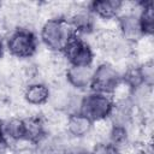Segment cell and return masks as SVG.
Instances as JSON below:
<instances>
[{
    "label": "cell",
    "mask_w": 154,
    "mask_h": 154,
    "mask_svg": "<svg viewBox=\"0 0 154 154\" xmlns=\"http://www.w3.org/2000/svg\"><path fill=\"white\" fill-rule=\"evenodd\" d=\"M113 106L111 95L90 91L82 96L79 113L89 118L91 122L108 118Z\"/></svg>",
    "instance_id": "cell-3"
},
{
    "label": "cell",
    "mask_w": 154,
    "mask_h": 154,
    "mask_svg": "<svg viewBox=\"0 0 154 154\" xmlns=\"http://www.w3.org/2000/svg\"><path fill=\"white\" fill-rule=\"evenodd\" d=\"M123 1L119 0H94L89 2V10L95 18L105 22L114 20L120 14Z\"/></svg>",
    "instance_id": "cell-9"
},
{
    "label": "cell",
    "mask_w": 154,
    "mask_h": 154,
    "mask_svg": "<svg viewBox=\"0 0 154 154\" xmlns=\"http://www.w3.org/2000/svg\"><path fill=\"white\" fill-rule=\"evenodd\" d=\"M108 143H111L112 146H114L116 148H118L119 150L124 149L131 141H130V136H129V130L128 128H123V126H113L111 128V131L107 136L106 140Z\"/></svg>",
    "instance_id": "cell-14"
},
{
    "label": "cell",
    "mask_w": 154,
    "mask_h": 154,
    "mask_svg": "<svg viewBox=\"0 0 154 154\" xmlns=\"http://www.w3.org/2000/svg\"><path fill=\"white\" fill-rule=\"evenodd\" d=\"M75 35L70 23L65 18L46 19L40 28V40L45 48L53 53H60Z\"/></svg>",
    "instance_id": "cell-1"
},
{
    "label": "cell",
    "mask_w": 154,
    "mask_h": 154,
    "mask_svg": "<svg viewBox=\"0 0 154 154\" xmlns=\"http://www.w3.org/2000/svg\"><path fill=\"white\" fill-rule=\"evenodd\" d=\"M122 79V72L114 64L108 61H103L94 67L93 81L90 89L91 91L102 93V94H111L116 85Z\"/></svg>",
    "instance_id": "cell-5"
},
{
    "label": "cell",
    "mask_w": 154,
    "mask_h": 154,
    "mask_svg": "<svg viewBox=\"0 0 154 154\" xmlns=\"http://www.w3.org/2000/svg\"><path fill=\"white\" fill-rule=\"evenodd\" d=\"M90 152L91 154H120V150L114 146H112L111 143H108L107 141L96 142L91 147Z\"/></svg>",
    "instance_id": "cell-16"
},
{
    "label": "cell",
    "mask_w": 154,
    "mask_h": 154,
    "mask_svg": "<svg viewBox=\"0 0 154 154\" xmlns=\"http://www.w3.org/2000/svg\"><path fill=\"white\" fill-rule=\"evenodd\" d=\"M23 101L30 107L47 105L49 99V85L45 82H32L24 87L22 93Z\"/></svg>",
    "instance_id": "cell-8"
},
{
    "label": "cell",
    "mask_w": 154,
    "mask_h": 154,
    "mask_svg": "<svg viewBox=\"0 0 154 154\" xmlns=\"http://www.w3.org/2000/svg\"><path fill=\"white\" fill-rule=\"evenodd\" d=\"M4 52H5V45H4V41L1 38V35H0V60L4 58Z\"/></svg>",
    "instance_id": "cell-19"
},
{
    "label": "cell",
    "mask_w": 154,
    "mask_h": 154,
    "mask_svg": "<svg viewBox=\"0 0 154 154\" xmlns=\"http://www.w3.org/2000/svg\"><path fill=\"white\" fill-rule=\"evenodd\" d=\"M23 119H24V130H25L24 140L30 144L35 146L40 140H42L47 135L43 117L42 114L35 113Z\"/></svg>",
    "instance_id": "cell-11"
},
{
    "label": "cell",
    "mask_w": 154,
    "mask_h": 154,
    "mask_svg": "<svg viewBox=\"0 0 154 154\" xmlns=\"http://www.w3.org/2000/svg\"><path fill=\"white\" fill-rule=\"evenodd\" d=\"M13 154H37L35 146H20V147H16L13 149Z\"/></svg>",
    "instance_id": "cell-17"
},
{
    "label": "cell",
    "mask_w": 154,
    "mask_h": 154,
    "mask_svg": "<svg viewBox=\"0 0 154 154\" xmlns=\"http://www.w3.org/2000/svg\"><path fill=\"white\" fill-rule=\"evenodd\" d=\"M0 144H6L5 135H4V119L0 118Z\"/></svg>",
    "instance_id": "cell-18"
},
{
    "label": "cell",
    "mask_w": 154,
    "mask_h": 154,
    "mask_svg": "<svg viewBox=\"0 0 154 154\" xmlns=\"http://www.w3.org/2000/svg\"><path fill=\"white\" fill-rule=\"evenodd\" d=\"M6 49L14 59L29 60L36 54L38 41L32 30L17 28L8 32L6 37Z\"/></svg>",
    "instance_id": "cell-2"
},
{
    "label": "cell",
    "mask_w": 154,
    "mask_h": 154,
    "mask_svg": "<svg viewBox=\"0 0 154 154\" xmlns=\"http://www.w3.org/2000/svg\"><path fill=\"white\" fill-rule=\"evenodd\" d=\"M94 66H75L69 65L65 71V81L66 83L75 90H87L90 89L93 81Z\"/></svg>",
    "instance_id": "cell-7"
},
{
    "label": "cell",
    "mask_w": 154,
    "mask_h": 154,
    "mask_svg": "<svg viewBox=\"0 0 154 154\" xmlns=\"http://www.w3.org/2000/svg\"><path fill=\"white\" fill-rule=\"evenodd\" d=\"M61 53L69 65L75 66H90L93 65L95 58L93 46L89 41L77 34L70 38Z\"/></svg>",
    "instance_id": "cell-4"
},
{
    "label": "cell",
    "mask_w": 154,
    "mask_h": 154,
    "mask_svg": "<svg viewBox=\"0 0 154 154\" xmlns=\"http://www.w3.org/2000/svg\"><path fill=\"white\" fill-rule=\"evenodd\" d=\"M77 154H91V152L88 150V149H82V150H79Z\"/></svg>",
    "instance_id": "cell-20"
},
{
    "label": "cell",
    "mask_w": 154,
    "mask_h": 154,
    "mask_svg": "<svg viewBox=\"0 0 154 154\" xmlns=\"http://www.w3.org/2000/svg\"><path fill=\"white\" fill-rule=\"evenodd\" d=\"M138 70H140V75H141L143 85L153 88V85H154V63H153V59L138 64Z\"/></svg>",
    "instance_id": "cell-15"
},
{
    "label": "cell",
    "mask_w": 154,
    "mask_h": 154,
    "mask_svg": "<svg viewBox=\"0 0 154 154\" xmlns=\"http://www.w3.org/2000/svg\"><path fill=\"white\" fill-rule=\"evenodd\" d=\"M93 122L81 113L69 114L65 124V134L76 140L84 138L90 135Z\"/></svg>",
    "instance_id": "cell-10"
},
{
    "label": "cell",
    "mask_w": 154,
    "mask_h": 154,
    "mask_svg": "<svg viewBox=\"0 0 154 154\" xmlns=\"http://www.w3.org/2000/svg\"><path fill=\"white\" fill-rule=\"evenodd\" d=\"M138 19L144 36H153L154 32V2L153 0L141 1Z\"/></svg>",
    "instance_id": "cell-13"
},
{
    "label": "cell",
    "mask_w": 154,
    "mask_h": 154,
    "mask_svg": "<svg viewBox=\"0 0 154 154\" xmlns=\"http://www.w3.org/2000/svg\"><path fill=\"white\" fill-rule=\"evenodd\" d=\"M116 22H117V29H118L120 36L128 43L134 45L141 37L144 36L142 34L138 13H132V12L122 13L117 17Z\"/></svg>",
    "instance_id": "cell-6"
},
{
    "label": "cell",
    "mask_w": 154,
    "mask_h": 154,
    "mask_svg": "<svg viewBox=\"0 0 154 154\" xmlns=\"http://www.w3.org/2000/svg\"><path fill=\"white\" fill-rule=\"evenodd\" d=\"M24 119L12 116L4 120V135L6 144L12 147V144H16L24 140Z\"/></svg>",
    "instance_id": "cell-12"
}]
</instances>
